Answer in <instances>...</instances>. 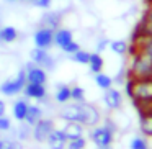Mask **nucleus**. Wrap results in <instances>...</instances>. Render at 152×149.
I'll return each instance as SVG.
<instances>
[{
  "instance_id": "4c0bfd02",
  "label": "nucleus",
  "mask_w": 152,
  "mask_h": 149,
  "mask_svg": "<svg viewBox=\"0 0 152 149\" xmlns=\"http://www.w3.org/2000/svg\"><path fill=\"white\" fill-rule=\"evenodd\" d=\"M7 115V103H5L4 98H0V116Z\"/></svg>"
},
{
  "instance_id": "9b49d317",
  "label": "nucleus",
  "mask_w": 152,
  "mask_h": 149,
  "mask_svg": "<svg viewBox=\"0 0 152 149\" xmlns=\"http://www.w3.org/2000/svg\"><path fill=\"white\" fill-rule=\"evenodd\" d=\"M123 102H124V98H123L121 90L115 89V87H111L108 90H103V103H105V106L108 110H111V112L121 110Z\"/></svg>"
},
{
  "instance_id": "79ce46f5",
  "label": "nucleus",
  "mask_w": 152,
  "mask_h": 149,
  "mask_svg": "<svg viewBox=\"0 0 152 149\" xmlns=\"http://www.w3.org/2000/svg\"><path fill=\"white\" fill-rule=\"evenodd\" d=\"M96 149H110V148H96Z\"/></svg>"
},
{
  "instance_id": "f704fd0d",
  "label": "nucleus",
  "mask_w": 152,
  "mask_h": 149,
  "mask_svg": "<svg viewBox=\"0 0 152 149\" xmlns=\"http://www.w3.org/2000/svg\"><path fill=\"white\" fill-rule=\"evenodd\" d=\"M30 4L36 8H41V10H49L53 0H31Z\"/></svg>"
},
{
  "instance_id": "37998d69",
  "label": "nucleus",
  "mask_w": 152,
  "mask_h": 149,
  "mask_svg": "<svg viewBox=\"0 0 152 149\" xmlns=\"http://www.w3.org/2000/svg\"><path fill=\"white\" fill-rule=\"evenodd\" d=\"M145 149H149V148H145Z\"/></svg>"
},
{
  "instance_id": "39448f33",
  "label": "nucleus",
  "mask_w": 152,
  "mask_h": 149,
  "mask_svg": "<svg viewBox=\"0 0 152 149\" xmlns=\"http://www.w3.org/2000/svg\"><path fill=\"white\" fill-rule=\"evenodd\" d=\"M102 121V115H100L98 108L95 105L90 103H80V116H79V123L83 125L85 128H93V126L100 125Z\"/></svg>"
},
{
  "instance_id": "2f4dec72",
  "label": "nucleus",
  "mask_w": 152,
  "mask_h": 149,
  "mask_svg": "<svg viewBox=\"0 0 152 149\" xmlns=\"http://www.w3.org/2000/svg\"><path fill=\"white\" fill-rule=\"evenodd\" d=\"M80 49V44L77 43V41H70V43H67V44H64L62 48H61V51H62V53H66V54H70V56H72L74 53H77V51Z\"/></svg>"
},
{
  "instance_id": "dca6fc26",
  "label": "nucleus",
  "mask_w": 152,
  "mask_h": 149,
  "mask_svg": "<svg viewBox=\"0 0 152 149\" xmlns=\"http://www.w3.org/2000/svg\"><path fill=\"white\" fill-rule=\"evenodd\" d=\"M80 116V103H66L59 112V118L64 121H79Z\"/></svg>"
},
{
  "instance_id": "423d86ee",
  "label": "nucleus",
  "mask_w": 152,
  "mask_h": 149,
  "mask_svg": "<svg viewBox=\"0 0 152 149\" xmlns=\"http://www.w3.org/2000/svg\"><path fill=\"white\" fill-rule=\"evenodd\" d=\"M54 128H56L54 120L44 118V116H43L39 121H36L33 126H31V138H33L36 142L43 144V142H46L48 136L51 134V131H53Z\"/></svg>"
},
{
  "instance_id": "c85d7f7f",
  "label": "nucleus",
  "mask_w": 152,
  "mask_h": 149,
  "mask_svg": "<svg viewBox=\"0 0 152 149\" xmlns=\"http://www.w3.org/2000/svg\"><path fill=\"white\" fill-rule=\"evenodd\" d=\"M0 149H23V142L15 138H0Z\"/></svg>"
},
{
  "instance_id": "e433bc0d",
  "label": "nucleus",
  "mask_w": 152,
  "mask_h": 149,
  "mask_svg": "<svg viewBox=\"0 0 152 149\" xmlns=\"http://www.w3.org/2000/svg\"><path fill=\"white\" fill-rule=\"evenodd\" d=\"M103 126H105V128H108L110 131L113 133V134H116V133L119 131V129H118V126H116V123H115V121H113V118H111V116H106V118L103 120Z\"/></svg>"
},
{
  "instance_id": "a19ab883",
  "label": "nucleus",
  "mask_w": 152,
  "mask_h": 149,
  "mask_svg": "<svg viewBox=\"0 0 152 149\" xmlns=\"http://www.w3.org/2000/svg\"><path fill=\"white\" fill-rule=\"evenodd\" d=\"M21 2H28V4H30V2H31V0H21Z\"/></svg>"
},
{
  "instance_id": "0eeeda50",
  "label": "nucleus",
  "mask_w": 152,
  "mask_h": 149,
  "mask_svg": "<svg viewBox=\"0 0 152 149\" xmlns=\"http://www.w3.org/2000/svg\"><path fill=\"white\" fill-rule=\"evenodd\" d=\"M30 61L34 62L36 66L43 67L46 72L56 69V59L49 54L48 49H41V48H33L30 51Z\"/></svg>"
},
{
  "instance_id": "5701e85b",
  "label": "nucleus",
  "mask_w": 152,
  "mask_h": 149,
  "mask_svg": "<svg viewBox=\"0 0 152 149\" xmlns=\"http://www.w3.org/2000/svg\"><path fill=\"white\" fill-rule=\"evenodd\" d=\"M136 49L142 51V53L147 54L152 59V36H149V34H141L137 43H136Z\"/></svg>"
},
{
  "instance_id": "20e7f679",
  "label": "nucleus",
  "mask_w": 152,
  "mask_h": 149,
  "mask_svg": "<svg viewBox=\"0 0 152 149\" xmlns=\"http://www.w3.org/2000/svg\"><path fill=\"white\" fill-rule=\"evenodd\" d=\"M88 138L96 148H110L115 141V134L103 125H96L93 128H90Z\"/></svg>"
},
{
  "instance_id": "aec40b11",
  "label": "nucleus",
  "mask_w": 152,
  "mask_h": 149,
  "mask_svg": "<svg viewBox=\"0 0 152 149\" xmlns=\"http://www.w3.org/2000/svg\"><path fill=\"white\" fill-rule=\"evenodd\" d=\"M88 69L90 72L95 76L98 72H103V67H105V59L102 57V54L98 53H90V61H88Z\"/></svg>"
},
{
  "instance_id": "6e6552de",
  "label": "nucleus",
  "mask_w": 152,
  "mask_h": 149,
  "mask_svg": "<svg viewBox=\"0 0 152 149\" xmlns=\"http://www.w3.org/2000/svg\"><path fill=\"white\" fill-rule=\"evenodd\" d=\"M33 43L34 48H41V49H49L54 44V31L49 28L39 26L34 30L33 33Z\"/></svg>"
},
{
  "instance_id": "a878e982",
  "label": "nucleus",
  "mask_w": 152,
  "mask_h": 149,
  "mask_svg": "<svg viewBox=\"0 0 152 149\" xmlns=\"http://www.w3.org/2000/svg\"><path fill=\"white\" fill-rule=\"evenodd\" d=\"M31 138V126L26 121H20L17 131H15V139H18L20 142H25Z\"/></svg>"
},
{
  "instance_id": "6ab92c4d",
  "label": "nucleus",
  "mask_w": 152,
  "mask_h": 149,
  "mask_svg": "<svg viewBox=\"0 0 152 149\" xmlns=\"http://www.w3.org/2000/svg\"><path fill=\"white\" fill-rule=\"evenodd\" d=\"M43 115H44V112H43V108H41V105L30 103V105H28V112H26L25 121H26L30 126H33L36 121H39V120L43 118Z\"/></svg>"
},
{
  "instance_id": "473e14b6",
  "label": "nucleus",
  "mask_w": 152,
  "mask_h": 149,
  "mask_svg": "<svg viewBox=\"0 0 152 149\" xmlns=\"http://www.w3.org/2000/svg\"><path fill=\"white\" fill-rule=\"evenodd\" d=\"M128 77H129L128 70L121 69L119 72H116V76H115V77H113V84H118V85H124V82L128 80Z\"/></svg>"
},
{
  "instance_id": "f03ea898",
  "label": "nucleus",
  "mask_w": 152,
  "mask_h": 149,
  "mask_svg": "<svg viewBox=\"0 0 152 149\" xmlns=\"http://www.w3.org/2000/svg\"><path fill=\"white\" fill-rule=\"evenodd\" d=\"M131 102L134 103L136 108L144 105H152V79L134 80Z\"/></svg>"
},
{
  "instance_id": "2eb2a0df",
  "label": "nucleus",
  "mask_w": 152,
  "mask_h": 149,
  "mask_svg": "<svg viewBox=\"0 0 152 149\" xmlns=\"http://www.w3.org/2000/svg\"><path fill=\"white\" fill-rule=\"evenodd\" d=\"M66 134L67 141L69 139H75V138H80V136L85 134V126L80 125L79 121H66V125L61 128Z\"/></svg>"
},
{
  "instance_id": "4468645a",
  "label": "nucleus",
  "mask_w": 152,
  "mask_h": 149,
  "mask_svg": "<svg viewBox=\"0 0 152 149\" xmlns=\"http://www.w3.org/2000/svg\"><path fill=\"white\" fill-rule=\"evenodd\" d=\"M48 149H66L67 146V138L64 134V131L61 128H54L51 131V134L46 139Z\"/></svg>"
},
{
  "instance_id": "cd10ccee",
  "label": "nucleus",
  "mask_w": 152,
  "mask_h": 149,
  "mask_svg": "<svg viewBox=\"0 0 152 149\" xmlns=\"http://www.w3.org/2000/svg\"><path fill=\"white\" fill-rule=\"evenodd\" d=\"M70 59H72L74 62L80 64V66H87V64H88V61H90V53L80 48L77 53H74L72 56H70Z\"/></svg>"
},
{
  "instance_id": "7ed1b4c3",
  "label": "nucleus",
  "mask_w": 152,
  "mask_h": 149,
  "mask_svg": "<svg viewBox=\"0 0 152 149\" xmlns=\"http://www.w3.org/2000/svg\"><path fill=\"white\" fill-rule=\"evenodd\" d=\"M25 85H26V70L23 67V69L18 70L15 77H10V79L0 84V93L5 97H15L23 92Z\"/></svg>"
},
{
  "instance_id": "ddd939ff",
  "label": "nucleus",
  "mask_w": 152,
  "mask_h": 149,
  "mask_svg": "<svg viewBox=\"0 0 152 149\" xmlns=\"http://www.w3.org/2000/svg\"><path fill=\"white\" fill-rule=\"evenodd\" d=\"M62 20H64V17H62V13H61V12H56V10L51 12V10H48L46 13L41 17L39 26H44V28H49V30L56 31L57 28L62 26Z\"/></svg>"
},
{
  "instance_id": "bb28decb",
  "label": "nucleus",
  "mask_w": 152,
  "mask_h": 149,
  "mask_svg": "<svg viewBox=\"0 0 152 149\" xmlns=\"http://www.w3.org/2000/svg\"><path fill=\"white\" fill-rule=\"evenodd\" d=\"M70 102L74 103H85V89L80 85L70 87Z\"/></svg>"
},
{
  "instance_id": "72a5a7b5",
  "label": "nucleus",
  "mask_w": 152,
  "mask_h": 149,
  "mask_svg": "<svg viewBox=\"0 0 152 149\" xmlns=\"http://www.w3.org/2000/svg\"><path fill=\"white\" fill-rule=\"evenodd\" d=\"M12 131V120L7 115L0 116V133H8Z\"/></svg>"
},
{
  "instance_id": "9d476101",
  "label": "nucleus",
  "mask_w": 152,
  "mask_h": 149,
  "mask_svg": "<svg viewBox=\"0 0 152 149\" xmlns=\"http://www.w3.org/2000/svg\"><path fill=\"white\" fill-rule=\"evenodd\" d=\"M139 112V129L145 138H152V105L137 106Z\"/></svg>"
},
{
  "instance_id": "c756f323",
  "label": "nucleus",
  "mask_w": 152,
  "mask_h": 149,
  "mask_svg": "<svg viewBox=\"0 0 152 149\" xmlns=\"http://www.w3.org/2000/svg\"><path fill=\"white\" fill-rule=\"evenodd\" d=\"M145 148H149L145 136H134L129 142V149H145Z\"/></svg>"
},
{
  "instance_id": "393cba45",
  "label": "nucleus",
  "mask_w": 152,
  "mask_h": 149,
  "mask_svg": "<svg viewBox=\"0 0 152 149\" xmlns=\"http://www.w3.org/2000/svg\"><path fill=\"white\" fill-rule=\"evenodd\" d=\"M95 85L98 87L100 90H108V89H111L115 84H113L111 76H108V74H105V72H98V74H95Z\"/></svg>"
},
{
  "instance_id": "f8f14e48",
  "label": "nucleus",
  "mask_w": 152,
  "mask_h": 149,
  "mask_svg": "<svg viewBox=\"0 0 152 149\" xmlns=\"http://www.w3.org/2000/svg\"><path fill=\"white\" fill-rule=\"evenodd\" d=\"M23 93L26 98L30 100H36V102H46L48 98V89L46 85H41V84H28L25 85Z\"/></svg>"
},
{
  "instance_id": "ea45409f",
  "label": "nucleus",
  "mask_w": 152,
  "mask_h": 149,
  "mask_svg": "<svg viewBox=\"0 0 152 149\" xmlns=\"http://www.w3.org/2000/svg\"><path fill=\"white\" fill-rule=\"evenodd\" d=\"M0 44H2V26H0Z\"/></svg>"
},
{
  "instance_id": "1a4fd4ad",
  "label": "nucleus",
  "mask_w": 152,
  "mask_h": 149,
  "mask_svg": "<svg viewBox=\"0 0 152 149\" xmlns=\"http://www.w3.org/2000/svg\"><path fill=\"white\" fill-rule=\"evenodd\" d=\"M25 70H26V82L28 84H41L46 85L48 82V72L43 67L36 66L34 62H26L25 64Z\"/></svg>"
},
{
  "instance_id": "7c9ffc66",
  "label": "nucleus",
  "mask_w": 152,
  "mask_h": 149,
  "mask_svg": "<svg viewBox=\"0 0 152 149\" xmlns=\"http://www.w3.org/2000/svg\"><path fill=\"white\" fill-rule=\"evenodd\" d=\"M85 148H87V139L83 136L75 138V139H69L66 146V149H85Z\"/></svg>"
},
{
  "instance_id": "a211bd4d",
  "label": "nucleus",
  "mask_w": 152,
  "mask_h": 149,
  "mask_svg": "<svg viewBox=\"0 0 152 149\" xmlns=\"http://www.w3.org/2000/svg\"><path fill=\"white\" fill-rule=\"evenodd\" d=\"M28 105H30V102H28V98H18L17 102L13 103V106H12V115H13V118L17 120V121H25V118H26V112H28Z\"/></svg>"
},
{
  "instance_id": "f3484780",
  "label": "nucleus",
  "mask_w": 152,
  "mask_h": 149,
  "mask_svg": "<svg viewBox=\"0 0 152 149\" xmlns=\"http://www.w3.org/2000/svg\"><path fill=\"white\" fill-rule=\"evenodd\" d=\"M72 40H74V31L70 30V28L61 26V28H57V30L54 31V44H56L59 49L64 46V44L70 43Z\"/></svg>"
},
{
  "instance_id": "412c9836",
  "label": "nucleus",
  "mask_w": 152,
  "mask_h": 149,
  "mask_svg": "<svg viewBox=\"0 0 152 149\" xmlns=\"http://www.w3.org/2000/svg\"><path fill=\"white\" fill-rule=\"evenodd\" d=\"M54 100H56L59 105H66V103H69L70 102V87L66 85V84H59L56 93H54Z\"/></svg>"
},
{
  "instance_id": "4be33fe9",
  "label": "nucleus",
  "mask_w": 152,
  "mask_h": 149,
  "mask_svg": "<svg viewBox=\"0 0 152 149\" xmlns=\"http://www.w3.org/2000/svg\"><path fill=\"white\" fill-rule=\"evenodd\" d=\"M20 33L15 26L7 25V26H2V44H12L18 40Z\"/></svg>"
},
{
  "instance_id": "f257e3e1",
  "label": "nucleus",
  "mask_w": 152,
  "mask_h": 149,
  "mask_svg": "<svg viewBox=\"0 0 152 149\" xmlns=\"http://www.w3.org/2000/svg\"><path fill=\"white\" fill-rule=\"evenodd\" d=\"M128 74L131 79L141 80V79H152V59L144 54L142 51L134 49L131 64H129Z\"/></svg>"
},
{
  "instance_id": "58836bf2",
  "label": "nucleus",
  "mask_w": 152,
  "mask_h": 149,
  "mask_svg": "<svg viewBox=\"0 0 152 149\" xmlns=\"http://www.w3.org/2000/svg\"><path fill=\"white\" fill-rule=\"evenodd\" d=\"M5 2H10V4H15V2H20V0H5Z\"/></svg>"
},
{
  "instance_id": "c9c22d12",
  "label": "nucleus",
  "mask_w": 152,
  "mask_h": 149,
  "mask_svg": "<svg viewBox=\"0 0 152 149\" xmlns=\"http://www.w3.org/2000/svg\"><path fill=\"white\" fill-rule=\"evenodd\" d=\"M110 41H111V40H108V38L102 36V38L98 40V43H96V51H95V53L102 54L103 51H106V49H108V46H110Z\"/></svg>"
},
{
  "instance_id": "b1692460",
  "label": "nucleus",
  "mask_w": 152,
  "mask_h": 149,
  "mask_svg": "<svg viewBox=\"0 0 152 149\" xmlns=\"http://www.w3.org/2000/svg\"><path fill=\"white\" fill-rule=\"evenodd\" d=\"M108 49L111 51L113 54H116V56H124L129 51V44L126 43L124 40H111Z\"/></svg>"
}]
</instances>
